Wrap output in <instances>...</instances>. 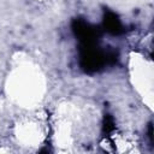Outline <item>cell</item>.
<instances>
[{"instance_id": "cell-1", "label": "cell", "mask_w": 154, "mask_h": 154, "mask_svg": "<svg viewBox=\"0 0 154 154\" xmlns=\"http://www.w3.org/2000/svg\"><path fill=\"white\" fill-rule=\"evenodd\" d=\"M118 60L116 51H102L93 45H81L79 47V66L87 73H94L103 69L106 65H113Z\"/></svg>"}, {"instance_id": "cell-2", "label": "cell", "mask_w": 154, "mask_h": 154, "mask_svg": "<svg viewBox=\"0 0 154 154\" xmlns=\"http://www.w3.org/2000/svg\"><path fill=\"white\" fill-rule=\"evenodd\" d=\"M71 28L81 45L97 43V41L101 36V30L99 28H96L95 25L88 23L87 20H84L82 18L73 19Z\"/></svg>"}, {"instance_id": "cell-3", "label": "cell", "mask_w": 154, "mask_h": 154, "mask_svg": "<svg viewBox=\"0 0 154 154\" xmlns=\"http://www.w3.org/2000/svg\"><path fill=\"white\" fill-rule=\"evenodd\" d=\"M102 28H103L105 31H107L111 35H120L124 31L123 24H122L119 17L109 10L105 11V13H103Z\"/></svg>"}, {"instance_id": "cell-4", "label": "cell", "mask_w": 154, "mask_h": 154, "mask_svg": "<svg viewBox=\"0 0 154 154\" xmlns=\"http://www.w3.org/2000/svg\"><path fill=\"white\" fill-rule=\"evenodd\" d=\"M114 130V122H113V118L109 116V114H106L105 116V119H103V132L106 135H108L109 132H112Z\"/></svg>"}]
</instances>
